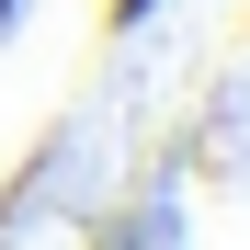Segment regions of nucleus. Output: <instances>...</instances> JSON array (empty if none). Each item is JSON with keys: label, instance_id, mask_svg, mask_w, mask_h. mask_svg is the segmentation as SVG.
<instances>
[{"label": "nucleus", "instance_id": "nucleus-1", "mask_svg": "<svg viewBox=\"0 0 250 250\" xmlns=\"http://www.w3.org/2000/svg\"><path fill=\"white\" fill-rule=\"evenodd\" d=\"M80 250H193V228H182V193L171 182H125L114 205H91V216H80Z\"/></svg>", "mask_w": 250, "mask_h": 250}, {"label": "nucleus", "instance_id": "nucleus-2", "mask_svg": "<svg viewBox=\"0 0 250 250\" xmlns=\"http://www.w3.org/2000/svg\"><path fill=\"white\" fill-rule=\"evenodd\" d=\"M57 159H68V137H46V148H34L23 171H12V193H0V250L23 239V216H34V205H46V182H57Z\"/></svg>", "mask_w": 250, "mask_h": 250}, {"label": "nucleus", "instance_id": "nucleus-3", "mask_svg": "<svg viewBox=\"0 0 250 250\" xmlns=\"http://www.w3.org/2000/svg\"><path fill=\"white\" fill-rule=\"evenodd\" d=\"M171 0H103V46H125V34H148Z\"/></svg>", "mask_w": 250, "mask_h": 250}, {"label": "nucleus", "instance_id": "nucleus-4", "mask_svg": "<svg viewBox=\"0 0 250 250\" xmlns=\"http://www.w3.org/2000/svg\"><path fill=\"white\" fill-rule=\"evenodd\" d=\"M23 12H34V0H0V34H12V23H23Z\"/></svg>", "mask_w": 250, "mask_h": 250}, {"label": "nucleus", "instance_id": "nucleus-5", "mask_svg": "<svg viewBox=\"0 0 250 250\" xmlns=\"http://www.w3.org/2000/svg\"><path fill=\"white\" fill-rule=\"evenodd\" d=\"M239 46H250V23H239Z\"/></svg>", "mask_w": 250, "mask_h": 250}]
</instances>
